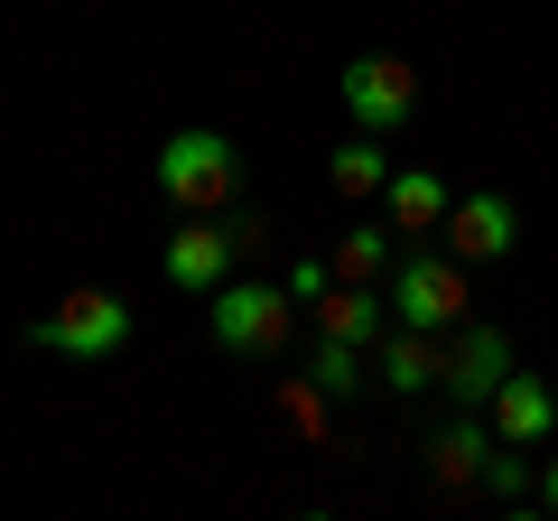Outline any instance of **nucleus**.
Here are the masks:
<instances>
[{"mask_svg": "<svg viewBox=\"0 0 558 521\" xmlns=\"http://www.w3.org/2000/svg\"><path fill=\"white\" fill-rule=\"evenodd\" d=\"M381 299H391V326H418V336H457V326H475L465 260H447V252H400L391 280H381Z\"/></svg>", "mask_w": 558, "mask_h": 521, "instance_id": "obj_1", "label": "nucleus"}, {"mask_svg": "<svg viewBox=\"0 0 558 521\" xmlns=\"http://www.w3.org/2000/svg\"><path fill=\"white\" fill-rule=\"evenodd\" d=\"M289 317H299L289 280H252V270H233V280L205 299V326H215V344H223V354H242V363H270L279 344H289Z\"/></svg>", "mask_w": 558, "mask_h": 521, "instance_id": "obj_2", "label": "nucleus"}, {"mask_svg": "<svg viewBox=\"0 0 558 521\" xmlns=\"http://www.w3.org/2000/svg\"><path fill=\"white\" fill-rule=\"evenodd\" d=\"M159 196L186 205V215H233L242 196V149L223 131H168L159 149Z\"/></svg>", "mask_w": 558, "mask_h": 521, "instance_id": "obj_3", "label": "nucleus"}, {"mask_svg": "<svg viewBox=\"0 0 558 521\" xmlns=\"http://www.w3.org/2000/svg\"><path fill=\"white\" fill-rule=\"evenodd\" d=\"M28 336L47 344V354H75V363H102L131 344V299H112V289H65L57 307H47Z\"/></svg>", "mask_w": 558, "mask_h": 521, "instance_id": "obj_4", "label": "nucleus"}, {"mask_svg": "<svg viewBox=\"0 0 558 521\" xmlns=\"http://www.w3.org/2000/svg\"><path fill=\"white\" fill-rule=\"evenodd\" d=\"M336 94H344V112H354V131H381V141L418 112V75L400 57H354L336 75Z\"/></svg>", "mask_w": 558, "mask_h": 521, "instance_id": "obj_5", "label": "nucleus"}, {"mask_svg": "<svg viewBox=\"0 0 558 521\" xmlns=\"http://www.w3.org/2000/svg\"><path fill=\"white\" fill-rule=\"evenodd\" d=\"M502 381H512V336H502V326H457V336H447V401L457 410H494V391Z\"/></svg>", "mask_w": 558, "mask_h": 521, "instance_id": "obj_6", "label": "nucleus"}, {"mask_svg": "<svg viewBox=\"0 0 558 521\" xmlns=\"http://www.w3.org/2000/svg\"><path fill=\"white\" fill-rule=\"evenodd\" d=\"M438 242H447V260H502L521 242V215H512V196H494V186H475V196H457L447 205V223H438Z\"/></svg>", "mask_w": 558, "mask_h": 521, "instance_id": "obj_7", "label": "nucleus"}, {"mask_svg": "<svg viewBox=\"0 0 558 521\" xmlns=\"http://www.w3.org/2000/svg\"><path fill=\"white\" fill-rule=\"evenodd\" d=\"M233 270H242V252H233V233H223V215L178 223V233H168V289H186V299H215Z\"/></svg>", "mask_w": 558, "mask_h": 521, "instance_id": "obj_8", "label": "nucleus"}, {"mask_svg": "<svg viewBox=\"0 0 558 521\" xmlns=\"http://www.w3.org/2000/svg\"><path fill=\"white\" fill-rule=\"evenodd\" d=\"M484 420H494L502 447H549V428H558V391H549L539 373H521V363H512V381L494 391V410H484Z\"/></svg>", "mask_w": 558, "mask_h": 521, "instance_id": "obj_9", "label": "nucleus"}, {"mask_svg": "<svg viewBox=\"0 0 558 521\" xmlns=\"http://www.w3.org/2000/svg\"><path fill=\"white\" fill-rule=\"evenodd\" d=\"M307 317H317V336L363 344V354H373V344L391 336V299H381V289H354V280H336L326 299H307Z\"/></svg>", "mask_w": 558, "mask_h": 521, "instance_id": "obj_10", "label": "nucleus"}, {"mask_svg": "<svg viewBox=\"0 0 558 521\" xmlns=\"http://www.w3.org/2000/svg\"><path fill=\"white\" fill-rule=\"evenodd\" d=\"M373 373L391 381L400 401H410V391H438V381H447V336H418V326H391V336L373 344Z\"/></svg>", "mask_w": 558, "mask_h": 521, "instance_id": "obj_11", "label": "nucleus"}, {"mask_svg": "<svg viewBox=\"0 0 558 521\" xmlns=\"http://www.w3.org/2000/svg\"><path fill=\"white\" fill-rule=\"evenodd\" d=\"M381 205H391V233H400V242H428V233L447 223V205H457V196H447L438 168H391Z\"/></svg>", "mask_w": 558, "mask_h": 521, "instance_id": "obj_12", "label": "nucleus"}, {"mask_svg": "<svg viewBox=\"0 0 558 521\" xmlns=\"http://www.w3.org/2000/svg\"><path fill=\"white\" fill-rule=\"evenodd\" d=\"M484 457H494V420L484 410H457V420L428 438V475L457 494V484H484Z\"/></svg>", "mask_w": 558, "mask_h": 521, "instance_id": "obj_13", "label": "nucleus"}, {"mask_svg": "<svg viewBox=\"0 0 558 521\" xmlns=\"http://www.w3.org/2000/svg\"><path fill=\"white\" fill-rule=\"evenodd\" d=\"M326 260H336V280H354V289H381V280H391V233H381V223H344V233H336V252H326Z\"/></svg>", "mask_w": 558, "mask_h": 521, "instance_id": "obj_14", "label": "nucleus"}, {"mask_svg": "<svg viewBox=\"0 0 558 521\" xmlns=\"http://www.w3.org/2000/svg\"><path fill=\"white\" fill-rule=\"evenodd\" d=\"M326 178H336V196H381V186H391V149H381V131H354V141L336 149V159H326Z\"/></svg>", "mask_w": 558, "mask_h": 521, "instance_id": "obj_15", "label": "nucleus"}, {"mask_svg": "<svg viewBox=\"0 0 558 521\" xmlns=\"http://www.w3.org/2000/svg\"><path fill=\"white\" fill-rule=\"evenodd\" d=\"M363 373H373V354H363V344L317 336V354H307V381H317L326 401H354V391H363Z\"/></svg>", "mask_w": 558, "mask_h": 521, "instance_id": "obj_16", "label": "nucleus"}, {"mask_svg": "<svg viewBox=\"0 0 558 521\" xmlns=\"http://www.w3.org/2000/svg\"><path fill=\"white\" fill-rule=\"evenodd\" d=\"M531 475H539V465H531V447H502V438H494V457H484V494L531 502Z\"/></svg>", "mask_w": 558, "mask_h": 521, "instance_id": "obj_17", "label": "nucleus"}, {"mask_svg": "<svg viewBox=\"0 0 558 521\" xmlns=\"http://www.w3.org/2000/svg\"><path fill=\"white\" fill-rule=\"evenodd\" d=\"M326 289H336V260H317V252H307V260H289V299H326Z\"/></svg>", "mask_w": 558, "mask_h": 521, "instance_id": "obj_18", "label": "nucleus"}, {"mask_svg": "<svg viewBox=\"0 0 558 521\" xmlns=\"http://www.w3.org/2000/svg\"><path fill=\"white\" fill-rule=\"evenodd\" d=\"M223 233H233V252H242V260H252V252H260V242H270V223H260V215H223Z\"/></svg>", "mask_w": 558, "mask_h": 521, "instance_id": "obj_19", "label": "nucleus"}, {"mask_svg": "<svg viewBox=\"0 0 558 521\" xmlns=\"http://www.w3.org/2000/svg\"><path fill=\"white\" fill-rule=\"evenodd\" d=\"M531 494H539V512L558 521V447H549V457H539V475H531Z\"/></svg>", "mask_w": 558, "mask_h": 521, "instance_id": "obj_20", "label": "nucleus"}, {"mask_svg": "<svg viewBox=\"0 0 558 521\" xmlns=\"http://www.w3.org/2000/svg\"><path fill=\"white\" fill-rule=\"evenodd\" d=\"M494 521H549V512H539V502H502Z\"/></svg>", "mask_w": 558, "mask_h": 521, "instance_id": "obj_21", "label": "nucleus"}, {"mask_svg": "<svg viewBox=\"0 0 558 521\" xmlns=\"http://www.w3.org/2000/svg\"><path fill=\"white\" fill-rule=\"evenodd\" d=\"M299 521H336V512H299Z\"/></svg>", "mask_w": 558, "mask_h": 521, "instance_id": "obj_22", "label": "nucleus"}]
</instances>
